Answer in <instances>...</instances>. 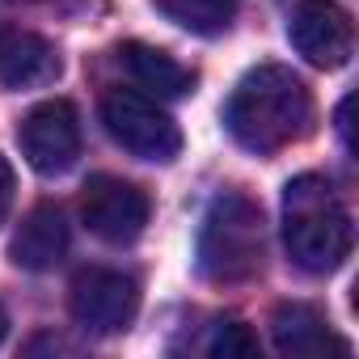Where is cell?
<instances>
[{
	"mask_svg": "<svg viewBox=\"0 0 359 359\" xmlns=\"http://www.w3.org/2000/svg\"><path fill=\"white\" fill-rule=\"evenodd\" d=\"M287 39L313 68L334 72L355 51V22L334 0H300L287 22Z\"/></svg>",
	"mask_w": 359,
	"mask_h": 359,
	"instance_id": "cell-8",
	"label": "cell"
},
{
	"mask_svg": "<svg viewBox=\"0 0 359 359\" xmlns=\"http://www.w3.org/2000/svg\"><path fill=\"white\" fill-rule=\"evenodd\" d=\"M271 338L283 355H321V351H346L342 338L330 334V321L313 304H279L271 317Z\"/></svg>",
	"mask_w": 359,
	"mask_h": 359,
	"instance_id": "cell-11",
	"label": "cell"
},
{
	"mask_svg": "<svg viewBox=\"0 0 359 359\" xmlns=\"http://www.w3.org/2000/svg\"><path fill=\"white\" fill-rule=\"evenodd\" d=\"M5 334H9V317H5V309H0V342H5Z\"/></svg>",
	"mask_w": 359,
	"mask_h": 359,
	"instance_id": "cell-17",
	"label": "cell"
},
{
	"mask_svg": "<svg viewBox=\"0 0 359 359\" xmlns=\"http://www.w3.org/2000/svg\"><path fill=\"white\" fill-rule=\"evenodd\" d=\"M152 5L191 34H203V39H216L233 26L237 18V0H152Z\"/></svg>",
	"mask_w": 359,
	"mask_h": 359,
	"instance_id": "cell-13",
	"label": "cell"
},
{
	"mask_svg": "<svg viewBox=\"0 0 359 359\" xmlns=\"http://www.w3.org/2000/svg\"><path fill=\"white\" fill-rule=\"evenodd\" d=\"M148 212H152L148 195L135 182H123V177H110V173L89 177V187L81 195V220L106 245H131L144 233Z\"/></svg>",
	"mask_w": 359,
	"mask_h": 359,
	"instance_id": "cell-6",
	"label": "cell"
},
{
	"mask_svg": "<svg viewBox=\"0 0 359 359\" xmlns=\"http://www.w3.org/2000/svg\"><path fill=\"white\" fill-rule=\"evenodd\" d=\"M18 5H30V0H18Z\"/></svg>",
	"mask_w": 359,
	"mask_h": 359,
	"instance_id": "cell-18",
	"label": "cell"
},
{
	"mask_svg": "<svg viewBox=\"0 0 359 359\" xmlns=\"http://www.w3.org/2000/svg\"><path fill=\"white\" fill-rule=\"evenodd\" d=\"M18 144H22V156L30 161V169L47 173V177L64 173L76 161V152H81V118H76V106L64 102V97L39 102L22 118Z\"/></svg>",
	"mask_w": 359,
	"mask_h": 359,
	"instance_id": "cell-7",
	"label": "cell"
},
{
	"mask_svg": "<svg viewBox=\"0 0 359 359\" xmlns=\"http://www.w3.org/2000/svg\"><path fill=\"white\" fill-rule=\"evenodd\" d=\"M224 123L245 152L271 156L313 131V93L283 64H258L229 97Z\"/></svg>",
	"mask_w": 359,
	"mask_h": 359,
	"instance_id": "cell-1",
	"label": "cell"
},
{
	"mask_svg": "<svg viewBox=\"0 0 359 359\" xmlns=\"http://www.w3.org/2000/svg\"><path fill=\"white\" fill-rule=\"evenodd\" d=\"M262 258H266L262 208L241 191L216 195L199 224V275L212 283H245L262 271Z\"/></svg>",
	"mask_w": 359,
	"mask_h": 359,
	"instance_id": "cell-3",
	"label": "cell"
},
{
	"mask_svg": "<svg viewBox=\"0 0 359 359\" xmlns=\"http://www.w3.org/2000/svg\"><path fill=\"white\" fill-rule=\"evenodd\" d=\"M118 64L135 76L140 89H148L152 97H187L195 89V72L182 68L173 55L148 47V43H127L118 47Z\"/></svg>",
	"mask_w": 359,
	"mask_h": 359,
	"instance_id": "cell-12",
	"label": "cell"
},
{
	"mask_svg": "<svg viewBox=\"0 0 359 359\" xmlns=\"http://www.w3.org/2000/svg\"><path fill=\"white\" fill-rule=\"evenodd\" d=\"M68 309H72V321L81 330H89V334H118V330H127L135 321L140 287L123 271L89 266V271H81L72 279Z\"/></svg>",
	"mask_w": 359,
	"mask_h": 359,
	"instance_id": "cell-5",
	"label": "cell"
},
{
	"mask_svg": "<svg viewBox=\"0 0 359 359\" xmlns=\"http://www.w3.org/2000/svg\"><path fill=\"white\" fill-rule=\"evenodd\" d=\"M102 123H106L110 140L118 148H127L131 156H140V161L169 165L177 152H182V131H177V123L156 106L152 93L110 89L102 97Z\"/></svg>",
	"mask_w": 359,
	"mask_h": 359,
	"instance_id": "cell-4",
	"label": "cell"
},
{
	"mask_svg": "<svg viewBox=\"0 0 359 359\" xmlns=\"http://www.w3.org/2000/svg\"><path fill=\"white\" fill-rule=\"evenodd\" d=\"M208 351L212 355H224V359H237V355H258V338L250 334V325L245 321H220L216 325V334H212V342H208Z\"/></svg>",
	"mask_w": 359,
	"mask_h": 359,
	"instance_id": "cell-14",
	"label": "cell"
},
{
	"mask_svg": "<svg viewBox=\"0 0 359 359\" xmlns=\"http://www.w3.org/2000/svg\"><path fill=\"white\" fill-rule=\"evenodd\" d=\"M60 51L34 34V30H13L0 22V85L9 89H39L60 76Z\"/></svg>",
	"mask_w": 359,
	"mask_h": 359,
	"instance_id": "cell-9",
	"label": "cell"
},
{
	"mask_svg": "<svg viewBox=\"0 0 359 359\" xmlns=\"http://www.w3.org/2000/svg\"><path fill=\"white\" fill-rule=\"evenodd\" d=\"M346 110H351V97L338 106V135H342V140H346V148H351V123H346Z\"/></svg>",
	"mask_w": 359,
	"mask_h": 359,
	"instance_id": "cell-16",
	"label": "cell"
},
{
	"mask_svg": "<svg viewBox=\"0 0 359 359\" xmlns=\"http://www.w3.org/2000/svg\"><path fill=\"white\" fill-rule=\"evenodd\" d=\"M68 254V220L55 203H39L13 233L9 258L22 271H51Z\"/></svg>",
	"mask_w": 359,
	"mask_h": 359,
	"instance_id": "cell-10",
	"label": "cell"
},
{
	"mask_svg": "<svg viewBox=\"0 0 359 359\" xmlns=\"http://www.w3.org/2000/svg\"><path fill=\"white\" fill-rule=\"evenodd\" d=\"M351 216L334 187L317 173L292 177L283 187V245L287 258L309 275H330L351 254Z\"/></svg>",
	"mask_w": 359,
	"mask_h": 359,
	"instance_id": "cell-2",
	"label": "cell"
},
{
	"mask_svg": "<svg viewBox=\"0 0 359 359\" xmlns=\"http://www.w3.org/2000/svg\"><path fill=\"white\" fill-rule=\"evenodd\" d=\"M13 191H18V177H13V165L0 156V224H5L9 208H13Z\"/></svg>",
	"mask_w": 359,
	"mask_h": 359,
	"instance_id": "cell-15",
	"label": "cell"
}]
</instances>
